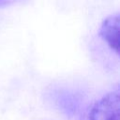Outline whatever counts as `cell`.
<instances>
[{
    "label": "cell",
    "mask_w": 120,
    "mask_h": 120,
    "mask_svg": "<svg viewBox=\"0 0 120 120\" xmlns=\"http://www.w3.org/2000/svg\"><path fill=\"white\" fill-rule=\"evenodd\" d=\"M120 99L116 88L96 101L81 120H119Z\"/></svg>",
    "instance_id": "obj_1"
},
{
    "label": "cell",
    "mask_w": 120,
    "mask_h": 120,
    "mask_svg": "<svg viewBox=\"0 0 120 120\" xmlns=\"http://www.w3.org/2000/svg\"><path fill=\"white\" fill-rule=\"evenodd\" d=\"M119 14H112L105 18L99 28V37L107 43V45L116 53H119Z\"/></svg>",
    "instance_id": "obj_2"
},
{
    "label": "cell",
    "mask_w": 120,
    "mask_h": 120,
    "mask_svg": "<svg viewBox=\"0 0 120 120\" xmlns=\"http://www.w3.org/2000/svg\"><path fill=\"white\" fill-rule=\"evenodd\" d=\"M0 1H1V0H0Z\"/></svg>",
    "instance_id": "obj_3"
}]
</instances>
